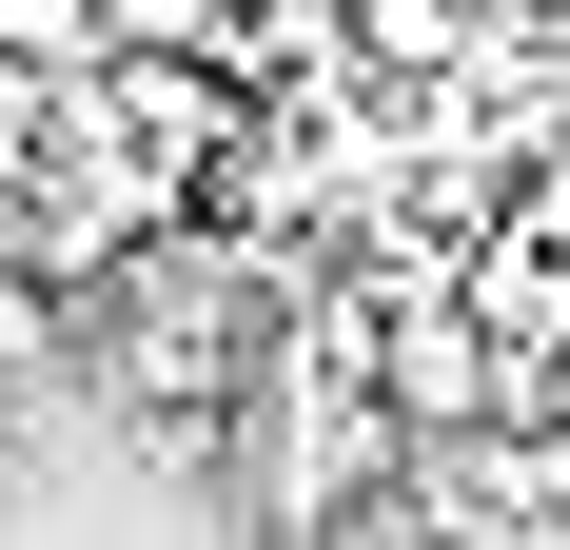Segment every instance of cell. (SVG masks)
I'll return each instance as SVG.
<instances>
[{"label": "cell", "mask_w": 570, "mask_h": 550, "mask_svg": "<svg viewBox=\"0 0 570 550\" xmlns=\"http://www.w3.org/2000/svg\"><path fill=\"white\" fill-rule=\"evenodd\" d=\"M512 236H551V256H570V138H551V158L512 177Z\"/></svg>", "instance_id": "7a4b0ae2"}, {"label": "cell", "mask_w": 570, "mask_h": 550, "mask_svg": "<svg viewBox=\"0 0 570 550\" xmlns=\"http://www.w3.org/2000/svg\"><path fill=\"white\" fill-rule=\"evenodd\" d=\"M472 20H492V0H354V40L394 59V79H453V59H472Z\"/></svg>", "instance_id": "6da1fadb"}, {"label": "cell", "mask_w": 570, "mask_h": 550, "mask_svg": "<svg viewBox=\"0 0 570 550\" xmlns=\"http://www.w3.org/2000/svg\"><path fill=\"white\" fill-rule=\"evenodd\" d=\"M551 20H570V0H551Z\"/></svg>", "instance_id": "3957f363"}]
</instances>
